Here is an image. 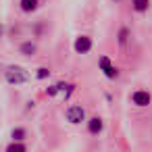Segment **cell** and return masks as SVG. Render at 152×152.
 <instances>
[{
  "mask_svg": "<svg viewBox=\"0 0 152 152\" xmlns=\"http://www.w3.org/2000/svg\"><path fill=\"white\" fill-rule=\"evenodd\" d=\"M4 79H7L9 83L19 86V83H25V81L29 79V75H27V71H25L23 67H7V71H4Z\"/></svg>",
  "mask_w": 152,
  "mask_h": 152,
  "instance_id": "obj_1",
  "label": "cell"
},
{
  "mask_svg": "<svg viewBox=\"0 0 152 152\" xmlns=\"http://www.w3.org/2000/svg\"><path fill=\"white\" fill-rule=\"evenodd\" d=\"M65 119L69 123H73V125H79L81 121H86V108L81 104H73V106H69L65 110Z\"/></svg>",
  "mask_w": 152,
  "mask_h": 152,
  "instance_id": "obj_2",
  "label": "cell"
},
{
  "mask_svg": "<svg viewBox=\"0 0 152 152\" xmlns=\"http://www.w3.org/2000/svg\"><path fill=\"white\" fill-rule=\"evenodd\" d=\"M131 102H133L135 106H140V108H146V106L152 104V94H150L148 90H135V92L131 94Z\"/></svg>",
  "mask_w": 152,
  "mask_h": 152,
  "instance_id": "obj_3",
  "label": "cell"
},
{
  "mask_svg": "<svg viewBox=\"0 0 152 152\" xmlns=\"http://www.w3.org/2000/svg\"><path fill=\"white\" fill-rule=\"evenodd\" d=\"M92 46H94V42H92L90 36H77L75 42H73V50H75L77 54H86V52H90Z\"/></svg>",
  "mask_w": 152,
  "mask_h": 152,
  "instance_id": "obj_4",
  "label": "cell"
},
{
  "mask_svg": "<svg viewBox=\"0 0 152 152\" xmlns=\"http://www.w3.org/2000/svg\"><path fill=\"white\" fill-rule=\"evenodd\" d=\"M98 67L102 69V73H104L108 79H117V77H119V69H117V67L110 63V58H108V56H100Z\"/></svg>",
  "mask_w": 152,
  "mask_h": 152,
  "instance_id": "obj_5",
  "label": "cell"
},
{
  "mask_svg": "<svg viewBox=\"0 0 152 152\" xmlns=\"http://www.w3.org/2000/svg\"><path fill=\"white\" fill-rule=\"evenodd\" d=\"M19 9L23 13L31 15V13H36L40 9V0H19Z\"/></svg>",
  "mask_w": 152,
  "mask_h": 152,
  "instance_id": "obj_6",
  "label": "cell"
},
{
  "mask_svg": "<svg viewBox=\"0 0 152 152\" xmlns=\"http://www.w3.org/2000/svg\"><path fill=\"white\" fill-rule=\"evenodd\" d=\"M102 127H104V121H102L100 117H92V119H88V131H90L92 135H98V133L102 131Z\"/></svg>",
  "mask_w": 152,
  "mask_h": 152,
  "instance_id": "obj_7",
  "label": "cell"
},
{
  "mask_svg": "<svg viewBox=\"0 0 152 152\" xmlns=\"http://www.w3.org/2000/svg\"><path fill=\"white\" fill-rule=\"evenodd\" d=\"M131 9L135 13H148L150 11V0H131Z\"/></svg>",
  "mask_w": 152,
  "mask_h": 152,
  "instance_id": "obj_8",
  "label": "cell"
},
{
  "mask_svg": "<svg viewBox=\"0 0 152 152\" xmlns=\"http://www.w3.org/2000/svg\"><path fill=\"white\" fill-rule=\"evenodd\" d=\"M36 50H38V46H36L34 42H23V44L19 46V52H21L23 56H34Z\"/></svg>",
  "mask_w": 152,
  "mask_h": 152,
  "instance_id": "obj_9",
  "label": "cell"
},
{
  "mask_svg": "<svg viewBox=\"0 0 152 152\" xmlns=\"http://www.w3.org/2000/svg\"><path fill=\"white\" fill-rule=\"evenodd\" d=\"M4 152H27V146H25L23 142H15V140H13V142L7 146Z\"/></svg>",
  "mask_w": 152,
  "mask_h": 152,
  "instance_id": "obj_10",
  "label": "cell"
},
{
  "mask_svg": "<svg viewBox=\"0 0 152 152\" xmlns=\"http://www.w3.org/2000/svg\"><path fill=\"white\" fill-rule=\"evenodd\" d=\"M11 137H13L15 142H23V140L27 137V131H25L23 127H13V131H11Z\"/></svg>",
  "mask_w": 152,
  "mask_h": 152,
  "instance_id": "obj_11",
  "label": "cell"
},
{
  "mask_svg": "<svg viewBox=\"0 0 152 152\" xmlns=\"http://www.w3.org/2000/svg\"><path fill=\"white\" fill-rule=\"evenodd\" d=\"M65 83H54V86H48L46 88V96H56L58 92H63Z\"/></svg>",
  "mask_w": 152,
  "mask_h": 152,
  "instance_id": "obj_12",
  "label": "cell"
},
{
  "mask_svg": "<svg viewBox=\"0 0 152 152\" xmlns=\"http://www.w3.org/2000/svg\"><path fill=\"white\" fill-rule=\"evenodd\" d=\"M127 36H129V29H127V27H121V29H119V44H121V46L127 44Z\"/></svg>",
  "mask_w": 152,
  "mask_h": 152,
  "instance_id": "obj_13",
  "label": "cell"
},
{
  "mask_svg": "<svg viewBox=\"0 0 152 152\" xmlns=\"http://www.w3.org/2000/svg\"><path fill=\"white\" fill-rule=\"evenodd\" d=\"M48 75H50V69H48V67H40V69L36 71V77H38V79H46Z\"/></svg>",
  "mask_w": 152,
  "mask_h": 152,
  "instance_id": "obj_14",
  "label": "cell"
},
{
  "mask_svg": "<svg viewBox=\"0 0 152 152\" xmlns=\"http://www.w3.org/2000/svg\"><path fill=\"white\" fill-rule=\"evenodd\" d=\"M2 34H4V25L0 23V38H2Z\"/></svg>",
  "mask_w": 152,
  "mask_h": 152,
  "instance_id": "obj_15",
  "label": "cell"
},
{
  "mask_svg": "<svg viewBox=\"0 0 152 152\" xmlns=\"http://www.w3.org/2000/svg\"><path fill=\"white\" fill-rule=\"evenodd\" d=\"M115 2H119V0H115Z\"/></svg>",
  "mask_w": 152,
  "mask_h": 152,
  "instance_id": "obj_16",
  "label": "cell"
}]
</instances>
